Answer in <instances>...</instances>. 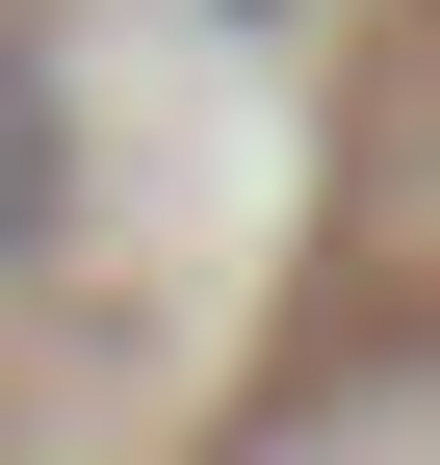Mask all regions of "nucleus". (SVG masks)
I'll list each match as a JSON object with an SVG mask.
<instances>
[{"instance_id": "obj_1", "label": "nucleus", "mask_w": 440, "mask_h": 465, "mask_svg": "<svg viewBox=\"0 0 440 465\" xmlns=\"http://www.w3.org/2000/svg\"><path fill=\"white\" fill-rule=\"evenodd\" d=\"M311 465H440V440H311Z\"/></svg>"}, {"instance_id": "obj_2", "label": "nucleus", "mask_w": 440, "mask_h": 465, "mask_svg": "<svg viewBox=\"0 0 440 465\" xmlns=\"http://www.w3.org/2000/svg\"><path fill=\"white\" fill-rule=\"evenodd\" d=\"M234 26H311V0H234Z\"/></svg>"}]
</instances>
